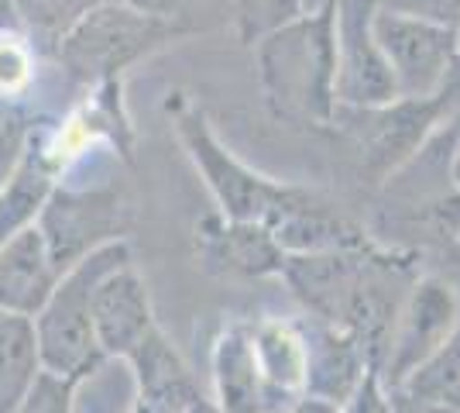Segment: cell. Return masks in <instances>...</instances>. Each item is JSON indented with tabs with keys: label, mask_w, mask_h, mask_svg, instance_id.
Listing matches in <instances>:
<instances>
[{
	"label": "cell",
	"mask_w": 460,
	"mask_h": 413,
	"mask_svg": "<svg viewBox=\"0 0 460 413\" xmlns=\"http://www.w3.org/2000/svg\"><path fill=\"white\" fill-rule=\"evenodd\" d=\"M90 317H93L96 345L107 358H128L145 341V335L155 328V310L148 283L131 262L96 279Z\"/></svg>",
	"instance_id": "obj_10"
},
{
	"label": "cell",
	"mask_w": 460,
	"mask_h": 413,
	"mask_svg": "<svg viewBox=\"0 0 460 413\" xmlns=\"http://www.w3.org/2000/svg\"><path fill=\"white\" fill-rule=\"evenodd\" d=\"M56 173L58 148L49 141H31L28 135V145L21 152L14 173L0 190V245H7L11 238L39 220L41 207L56 190Z\"/></svg>",
	"instance_id": "obj_16"
},
{
	"label": "cell",
	"mask_w": 460,
	"mask_h": 413,
	"mask_svg": "<svg viewBox=\"0 0 460 413\" xmlns=\"http://www.w3.org/2000/svg\"><path fill=\"white\" fill-rule=\"evenodd\" d=\"M271 238L286 256H323V252H344L365 245L367 235L344 217L330 200L313 190L296 186V193L279 214L265 224Z\"/></svg>",
	"instance_id": "obj_12"
},
{
	"label": "cell",
	"mask_w": 460,
	"mask_h": 413,
	"mask_svg": "<svg viewBox=\"0 0 460 413\" xmlns=\"http://www.w3.org/2000/svg\"><path fill=\"white\" fill-rule=\"evenodd\" d=\"M375 39H378V49H382L399 97H440L460 59L457 31L375 7Z\"/></svg>",
	"instance_id": "obj_7"
},
{
	"label": "cell",
	"mask_w": 460,
	"mask_h": 413,
	"mask_svg": "<svg viewBox=\"0 0 460 413\" xmlns=\"http://www.w3.org/2000/svg\"><path fill=\"white\" fill-rule=\"evenodd\" d=\"M341 413H392V393L385 390L378 373L365 375V382L354 390V396L341 407Z\"/></svg>",
	"instance_id": "obj_25"
},
{
	"label": "cell",
	"mask_w": 460,
	"mask_h": 413,
	"mask_svg": "<svg viewBox=\"0 0 460 413\" xmlns=\"http://www.w3.org/2000/svg\"><path fill=\"white\" fill-rule=\"evenodd\" d=\"M392 393H405L420 403H433V407L460 413V320L454 335Z\"/></svg>",
	"instance_id": "obj_19"
},
{
	"label": "cell",
	"mask_w": 460,
	"mask_h": 413,
	"mask_svg": "<svg viewBox=\"0 0 460 413\" xmlns=\"http://www.w3.org/2000/svg\"><path fill=\"white\" fill-rule=\"evenodd\" d=\"M447 121V100L395 97L382 107H337L326 128H337L350 141L361 173L382 186L405 158L422 148V141Z\"/></svg>",
	"instance_id": "obj_5"
},
{
	"label": "cell",
	"mask_w": 460,
	"mask_h": 413,
	"mask_svg": "<svg viewBox=\"0 0 460 413\" xmlns=\"http://www.w3.org/2000/svg\"><path fill=\"white\" fill-rule=\"evenodd\" d=\"M172 14L137 7L131 0H107L93 7L73 31L58 39V62L83 83H114L128 66L152 56L155 49L186 35Z\"/></svg>",
	"instance_id": "obj_3"
},
{
	"label": "cell",
	"mask_w": 460,
	"mask_h": 413,
	"mask_svg": "<svg viewBox=\"0 0 460 413\" xmlns=\"http://www.w3.org/2000/svg\"><path fill=\"white\" fill-rule=\"evenodd\" d=\"M296 324L306 341V396L344 407L354 390L365 382V375L375 373L365 348L344 328H333L320 317Z\"/></svg>",
	"instance_id": "obj_13"
},
{
	"label": "cell",
	"mask_w": 460,
	"mask_h": 413,
	"mask_svg": "<svg viewBox=\"0 0 460 413\" xmlns=\"http://www.w3.org/2000/svg\"><path fill=\"white\" fill-rule=\"evenodd\" d=\"M24 145H28V128L18 118H0V190L14 173Z\"/></svg>",
	"instance_id": "obj_26"
},
{
	"label": "cell",
	"mask_w": 460,
	"mask_h": 413,
	"mask_svg": "<svg viewBox=\"0 0 460 413\" xmlns=\"http://www.w3.org/2000/svg\"><path fill=\"white\" fill-rule=\"evenodd\" d=\"M258 83L269 111L288 124L326 128L337 111L333 4L306 11L254 41Z\"/></svg>",
	"instance_id": "obj_1"
},
{
	"label": "cell",
	"mask_w": 460,
	"mask_h": 413,
	"mask_svg": "<svg viewBox=\"0 0 460 413\" xmlns=\"http://www.w3.org/2000/svg\"><path fill=\"white\" fill-rule=\"evenodd\" d=\"M73 390H76V379L39 373L35 386L14 407V413H73Z\"/></svg>",
	"instance_id": "obj_22"
},
{
	"label": "cell",
	"mask_w": 460,
	"mask_h": 413,
	"mask_svg": "<svg viewBox=\"0 0 460 413\" xmlns=\"http://www.w3.org/2000/svg\"><path fill=\"white\" fill-rule=\"evenodd\" d=\"M196 256L207 273L241 275V279L282 275L288 258L265 224L224 220V217H207L196 228Z\"/></svg>",
	"instance_id": "obj_11"
},
{
	"label": "cell",
	"mask_w": 460,
	"mask_h": 413,
	"mask_svg": "<svg viewBox=\"0 0 460 413\" xmlns=\"http://www.w3.org/2000/svg\"><path fill=\"white\" fill-rule=\"evenodd\" d=\"M378 7L426 24H440L447 31L460 28V0H378Z\"/></svg>",
	"instance_id": "obj_23"
},
{
	"label": "cell",
	"mask_w": 460,
	"mask_h": 413,
	"mask_svg": "<svg viewBox=\"0 0 460 413\" xmlns=\"http://www.w3.org/2000/svg\"><path fill=\"white\" fill-rule=\"evenodd\" d=\"M299 14H306L303 0H237V35L244 45H254Z\"/></svg>",
	"instance_id": "obj_21"
},
{
	"label": "cell",
	"mask_w": 460,
	"mask_h": 413,
	"mask_svg": "<svg viewBox=\"0 0 460 413\" xmlns=\"http://www.w3.org/2000/svg\"><path fill=\"white\" fill-rule=\"evenodd\" d=\"M251 345L265 386V413L288 410L306 396V341L296 320L261 317L251 324Z\"/></svg>",
	"instance_id": "obj_14"
},
{
	"label": "cell",
	"mask_w": 460,
	"mask_h": 413,
	"mask_svg": "<svg viewBox=\"0 0 460 413\" xmlns=\"http://www.w3.org/2000/svg\"><path fill=\"white\" fill-rule=\"evenodd\" d=\"M31 79V59L21 39H0V97H11L28 86Z\"/></svg>",
	"instance_id": "obj_24"
},
{
	"label": "cell",
	"mask_w": 460,
	"mask_h": 413,
	"mask_svg": "<svg viewBox=\"0 0 460 413\" xmlns=\"http://www.w3.org/2000/svg\"><path fill=\"white\" fill-rule=\"evenodd\" d=\"M392 413H457V410H443V407H433V403H420L405 393H392Z\"/></svg>",
	"instance_id": "obj_27"
},
{
	"label": "cell",
	"mask_w": 460,
	"mask_h": 413,
	"mask_svg": "<svg viewBox=\"0 0 460 413\" xmlns=\"http://www.w3.org/2000/svg\"><path fill=\"white\" fill-rule=\"evenodd\" d=\"M454 248H457V252H460V241H457V245H454Z\"/></svg>",
	"instance_id": "obj_32"
},
{
	"label": "cell",
	"mask_w": 460,
	"mask_h": 413,
	"mask_svg": "<svg viewBox=\"0 0 460 413\" xmlns=\"http://www.w3.org/2000/svg\"><path fill=\"white\" fill-rule=\"evenodd\" d=\"M58 269L39 224L24 228L7 245H0V310L35 317L58 283Z\"/></svg>",
	"instance_id": "obj_15"
},
{
	"label": "cell",
	"mask_w": 460,
	"mask_h": 413,
	"mask_svg": "<svg viewBox=\"0 0 460 413\" xmlns=\"http://www.w3.org/2000/svg\"><path fill=\"white\" fill-rule=\"evenodd\" d=\"M186 413H220V410H217V403H213V400L199 396V400H196V403H192V407Z\"/></svg>",
	"instance_id": "obj_29"
},
{
	"label": "cell",
	"mask_w": 460,
	"mask_h": 413,
	"mask_svg": "<svg viewBox=\"0 0 460 413\" xmlns=\"http://www.w3.org/2000/svg\"><path fill=\"white\" fill-rule=\"evenodd\" d=\"M460 320V293L443 275L420 273L405 290L392 335L378 358V379L385 390H399L409 375L420 369L429 355L454 335Z\"/></svg>",
	"instance_id": "obj_6"
},
{
	"label": "cell",
	"mask_w": 460,
	"mask_h": 413,
	"mask_svg": "<svg viewBox=\"0 0 460 413\" xmlns=\"http://www.w3.org/2000/svg\"><path fill=\"white\" fill-rule=\"evenodd\" d=\"M124 262H131V248L124 238H117V241L93 248L90 256H83L76 265H69L58 275L52 296L45 300L39 314L31 317L41 373L79 379V375L90 373L100 358H107L96 345L90 296H93L96 279L117 265H124Z\"/></svg>",
	"instance_id": "obj_2"
},
{
	"label": "cell",
	"mask_w": 460,
	"mask_h": 413,
	"mask_svg": "<svg viewBox=\"0 0 460 413\" xmlns=\"http://www.w3.org/2000/svg\"><path fill=\"white\" fill-rule=\"evenodd\" d=\"M457 52H460V28H457Z\"/></svg>",
	"instance_id": "obj_31"
},
{
	"label": "cell",
	"mask_w": 460,
	"mask_h": 413,
	"mask_svg": "<svg viewBox=\"0 0 460 413\" xmlns=\"http://www.w3.org/2000/svg\"><path fill=\"white\" fill-rule=\"evenodd\" d=\"M282 413H341V407H337V403H326V400H316V396H299V400Z\"/></svg>",
	"instance_id": "obj_28"
},
{
	"label": "cell",
	"mask_w": 460,
	"mask_h": 413,
	"mask_svg": "<svg viewBox=\"0 0 460 413\" xmlns=\"http://www.w3.org/2000/svg\"><path fill=\"white\" fill-rule=\"evenodd\" d=\"M41 373L31 317L0 310V413H14Z\"/></svg>",
	"instance_id": "obj_18"
},
{
	"label": "cell",
	"mask_w": 460,
	"mask_h": 413,
	"mask_svg": "<svg viewBox=\"0 0 460 413\" xmlns=\"http://www.w3.org/2000/svg\"><path fill=\"white\" fill-rule=\"evenodd\" d=\"M11 4H14L21 28H28L35 39L58 45L66 31H73L93 7L107 0H11Z\"/></svg>",
	"instance_id": "obj_20"
},
{
	"label": "cell",
	"mask_w": 460,
	"mask_h": 413,
	"mask_svg": "<svg viewBox=\"0 0 460 413\" xmlns=\"http://www.w3.org/2000/svg\"><path fill=\"white\" fill-rule=\"evenodd\" d=\"M165 114L172 118V128L186 156L192 158L196 173L203 176L210 197L217 200V211L224 220H254V224H269L271 217L286 207L296 186L275 183L265 173L251 169L248 162L230 152L213 131L210 118L203 107H196L186 94H169L165 100Z\"/></svg>",
	"instance_id": "obj_4"
},
{
	"label": "cell",
	"mask_w": 460,
	"mask_h": 413,
	"mask_svg": "<svg viewBox=\"0 0 460 413\" xmlns=\"http://www.w3.org/2000/svg\"><path fill=\"white\" fill-rule=\"evenodd\" d=\"M378 0H333L337 107H382L395 100V83L375 39Z\"/></svg>",
	"instance_id": "obj_8"
},
{
	"label": "cell",
	"mask_w": 460,
	"mask_h": 413,
	"mask_svg": "<svg viewBox=\"0 0 460 413\" xmlns=\"http://www.w3.org/2000/svg\"><path fill=\"white\" fill-rule=\"evenodd\" d=\"M35 224L49 245V256L56 262V269L66 273L69 265H76L79 258L90 256L93 248L120 238V231H124L120 197H117V190L73 193V190L56 186Z\"/></svg>",
	"instance_id": "obj_9"
},
{
	"label": "cell",
	"mask_w": 460,
	"mask_h": 413,
	"mask_svg": "<svg viewBox=\"0 0 460 413\" xmlns=\"http://www.w3.org/2000/svg\"><path fill=\"white\" fill-rule=\"evenodd\" d=\"M306 4V11H320V7H330L333 0H303Z\"/></svg>",
	"instance_id": "obj_30"
},
{
	"label": "cell",
	"mask_w": 460,
	"mask_h": 413,
	"mask_svg": "<svg viewBox=\"0 0 460 413\" xmlns=\"http://www.w3.org/2000/svg\"><path fill=\"white\" fill-rule=\"evenodd\" d=\"M213 393L220 413H265V386L251 345V324L237 320L213 341Z\"/></svg>",
	"instance_id": "obj_17"
}]
</instances>
